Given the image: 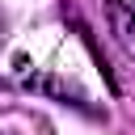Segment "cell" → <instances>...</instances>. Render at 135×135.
Instances as JSON below:
<instances>
[{
	"label": "cell",
	"instance_id": "1",
	"mask_svg": "<svg viewBox=\"0 0 135 135\" xmlns=\"http://www.w3.org/2000/svg\"><path fill=\"white\" fill-rule=\"evenodd\" d=\"M110 25H114V34H118L122 51H131V55H135V13H131L122 0H110Z\"/></svg>",
	"mask_w": 135,
	"mask_h": 135
}]
</instances>
